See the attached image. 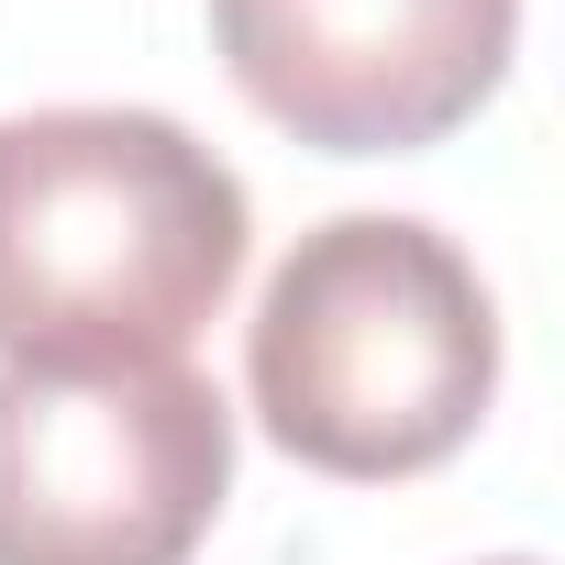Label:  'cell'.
<instances>
[{
	"mask_svg": "<svg viewBox=\"0 0 565 565\" xmlns=\"http://www.w3.org/2000/svg\"><path fill=\"white\" fill-rule=\"evenodd\" d=\"M255 211L178 122L122 100L0 122V366H178L222 322Z\"/></svg>",
	"mask_w": 565,
	"mask_h": 565,
	"instance_id": "obj_1",
	"label": "cell"
},
{
	"mask_svg": "<svg viewBox=\"0 0 565 565\" xmlns=\"http://www.w3.org/2000/svg\"><path fill=\"white\" fill-rule=\"evenodd\" d=\"M244 388L277 455L355 488L422 477L499 399V300L455 233L411 211H333L266 277Z\"/></svg>",
	"mask_w": 565,
	"mask_h": 565,
	"instance_id": "obj_2",
	"label": "cell"
},
{
	"mask_svg": "<svg viewBox=\"0 0 565 565\" xmlns=\"http://www.w3.org/2000/svg\"><path fill=\"white\" fill-rule=\"evenodd\" d=\"M233 499V411L178 366H0V565H189Z\"/></svg>",
	"mask_w": 565,
	"mask_h": 565,
	"instance_id": "obj_3",
	"label": "cell"
},
{
	"mask_svg": "<svg viewBox=\"0 0 565 565\" xmlns=\"http://www.w3.org/2000/svg\"><path fill=\"white\" fill-rule=\"evenodd\" d=\"M233 89L322 156H422L510 78L521 0H211Z\"/></svg>",
	"mask_w": 565,
	"mask_h": 565,
	"instance_id": "obj_4",
	"label": "cell"
},
{
	"mask_svg": "<svg viewBox=\"0 0 565 565\" xmlns=\"http://www.w3.org/2000/svg\"><path fill=\"white\" fill-rule=\"evenodd\" d=\"M499 565H543V554H499Z\"/></svg>",
	"mask_w": 565,
	"mask_h": 565,
	"instance_id": "obj_5",
	"label": "cell"
}]
</instances>
